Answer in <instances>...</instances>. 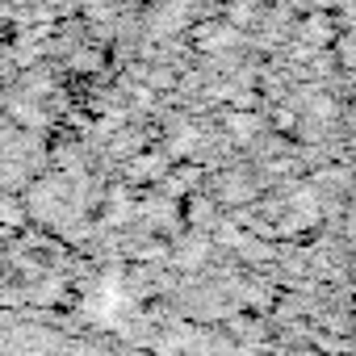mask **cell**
Listing matches in <instances>:
<instances>
[{"mask_svg": "<svg viewBox=\"0 0 356 356\" xmlns=\"http://www.w3.org/2000/svg\"><path fill=\"white\" fill-rule=\"evenodd\" d=\"M0 356H130V352L63 323L0 318Z\"/></svg>", "mask_w": 356, "mask_h": 356, "instance_id": "obj_1", "label": "cell"}, {"mask_svg": "<svg viewBox=\"0 0 356 356\" xmlns=\"http://www.w3.org/2000/svg\"><path fill=\"white\" fill-rule=\"evenodd\" d=\"M298 34H302V42H310L314 51H327V47L339 38L335 13H306V17L298 22Z\"/></svg>", "mask_w": 356, "mask_h": 356, "instance_id": "obj_2", "label": "cell"}, {"mask_svg": "<svg viewBox=\"0 0 356 356\" xmlns=\"http://www.w3.org/2000/svg\"><path fill=\"white\" fill-rule=\"evenodd\" d=\"M235 38H239V30H235L227 17H210V22L193 26V42H197L202 51H227Z\"/></svg>", "mask_w": 356, "mask_h": 356, "instance_id": "obj_3", "label": "cell"}, {"mask_svg": "<svg viewBox=\"0 0 356 356\" xmlns=\"http://www.w3.org/2000/svg\"><path fill=\"white\" fill-rule=\"evenodd\" d=\"M222 17L235 26V30H252L260 17H264V0H222Z\"/></svg>", "mask_w": 356, "mask_h": 356, "instance_id": "obj_4", "label": "cell"}]
</instances>
